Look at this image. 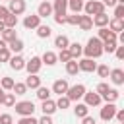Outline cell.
I'll list each match as a JSON object with an SVG mask.
<instances>
[{"instance_id": "cell-27", "label": "cell", "mask_w": 124, "mask_h": 124, "mask_svg": "<svg viewBox=\"0 0 124 124\" xmlns=\"http://www.w3.org/2000/svg\"><path fill=\"white\" fill-rule=\"evenodd\" d=\"M118 97H120L118 89H112V87H108V91H107V93H105V95H103L101 99H105L107 103H114V101H116Z\"/></svg>"}, {"instance_id": "cell-15", "label": "cell", "mask_w": 124, "mask_h": 124, "mask_svg": "<svg viewBox=\"0 0 124 124\" xmlns=\"http://www.w3.org/2000/svg\"><path fill=\"white\" fill-rule=\"evenodd\" d=\"M41 25V17L35 14V16H25V19H23V27L25 29H37Z\"/></svg>"}, {"instance_id": "cell-31", "label": "cell", "mask_w": 124, "mask_h": 124, "mask_svg": "<svg viewBox=\"0 0 124 124\" xmlns=\"http://www.w3.org/2000/svg\"><path fill=\"white\" fill-rule=\"evenodd\" d=\"M78 72H79V68H78V60H74V58L68 60V62H66V74H68V76H76Z\"/></svg>"}, {"instance_id": "cell-30", "label": "cell", "mask_w": 124, "mask_h": 124, "mask_svg": "<svg viewBox=\"0 0 124 124\" xmlns=\"http://www.w3.org/2000/svg\"><path fill=\"white\" fill-rule=\"evenodd\" d=\"M68 45H70V39H68L66 35H58V37H54V46H58L60 50H62V48H68Z\"/></svg>"}, {"instance_id": "cell-60", "label": "cell", "mask_w": 124, "mask_h": 124, "mask_svg": "<svg viewBox=\"0 0 124 124\" xmlns=\"http://www.w3.org/2000/svg\"><path fill=\"white\" fill-rule=\"evenodd\" d=\"M122 124H124V122H122Z\"/></svg>"}, {"instance_id": "cell-8", "label": "cell", "mask_w": 124, "mask_h": 124, "mask_svg": "<svg viewBox=\"0 0 124 124\" xmlns=\"http://www.w3.org/2000/svg\"><path fill=\"white\" fill-rule=\"evenodd\" d=\"M97 39H99L101 43H107V41H118V39H116V33H112L108 27H99V31H97Z\"/></svg>"}, {"instance_id": "cell-34", "label": "cell", "mask_w": 124, "mask_h": 124, "mask_svg": "<svg viewBox=\"0 0 124 124\" xmlns=\"http://www.w3.org/2000/svg\"><path fill=\"white\" fill-rule=\"evenodd\" d=\"M50 93H52V91H50L48 87H43V85H41V87H37V97H39L41 101H46V99H50Z\"/></svg>"}, {"instance_id": "cell-12", "label": "cell", "mask_w": 124, "mask_h": 124, "mask_svg": "<svg viewBox=\"0 0 124 124\" xmlns=\"http://www.w3.org/2000/svg\"><path fill=\"white\" fill-rule=\"evenodd\" d=\"M8 64H10V68H12V70L19 72V70H23V68H25V58H23L21 54H14V56L8 60Z\"/></svg>"}, {"instance_id": "cell-38", "label": "cell", "mask_w": 124, "mask_h": 124, "mask_svg": "<svg viewBox=\"0 0 124 124\" xmlns=\"http://www.w3.org/2000/svg\"><path fill=\"white\" fill-rule=\"evenodd\" d=\"M95 72L99 74V78H108V74H110V70H108V66H107V64L97 66V68H95Z\"/></svg>"}, {"instance_id": "cell-36", "label": "cell", "mask_w": 124, "mask_h": 124, "mask_svg": "<svg viewBox=\"0 0 124 124\" xmlns=\"http://www.w3.org/2000/svg\"><path fill=\"white\" fill-rule=\"evenodd\" d=\"M54 103H56V108H62V110H64V108H68V107H70V103H72V101H70L66 95H62V97H58V101H54Z\"/></svg>"}, {"instance_id": "cell-18", "label": "cell", "mask_w": 124, "mask_h": 124, "mask_svg": "<svg viewBox=\"0 0 124 124\" xmlns=\"http://www.w3.org/2000/svg\"><path fill=\"white\" fill-rule=\"evenodd\" d=\"M23 83L27 89H37V87H41V78H39V74H29Z\"/></svg>"}, {"instance_id": "cell-50", "label": "cell", "mask_w": 124, "mask_h": 124, "mask_svg": "<svg viewBox=\"0 0 124 124\" xmlns=\"http://www.w3.org/2000/svg\"><path fill=\"white\" fill-rule=\"evenodd\" d=\"M81 124H97V122H95V118H93V116H89V114H87V116H83V118H81Z\"/></svg>"}, {"instance_id": "cell-47", "label": "cell", "mask_w": 124, "mask_h": 124, "mask_svg": "<svg viewBox=\"0 0 124 124\" xmlns=\"http://www.w3.org/2000/svg\"><path fill=\"white\" fill-rule=\"evenodd\" d=\"M37 124H54V122H52V118H50V116L43 114V116H41V118L37 120Z\"/></svg>"}, {"instance_id": "cell-11", "label": "cell", "mask_w": 124, "mask_h": 124, "mask_svg": "<svg viewBox=\"0 0 124 124\" xmlns=\"http://www.w3.org/2000/svg\"><path fill=\"white\" fill-rule=\"evenodd\" d=\"M83 99H85V105L87 107H99L101 105V95H97L95 91H85L83 93Z\"/></svg>"}, {"instance_id": "cell-55", "label": "cell", "mask_w": 124, "mask_h": 124, "mask_svg": "<svg viewBox=\"0 0 124 124\" xmlns=\"http://www.w3.org/2000/svg\"><path fill=\"white\" fill-rule=\"evenodd\" d=\"M6 46H8V45H6V43H4L2 39H0V50H2V48H6Z\"/></svg>"}, {"instance_id": "cell-53", "label": "cell", "mask_w": 124, "mask_h": 124, "mask_svg": "<svg viewBox=\"0 0 124 124\" xmlns=\"http://www.w3.org/2000/svg\"><path fill=\"white\" fill-rule=\"evenodd\" d=\"M103 6H105V8H107V6H108V8H114V6H116V0H103Z\"/></svg>"}, {"instance_id": "cell-59", "label": "cell", "mask_w": 124, "mask_h": 124, "mask_svg": "<svg viewBox=\"0 0 124 124\" xmlns=\"http://www.w3.org/2000/svg\"><path fill=\"white\" fill-rule=\"evenodd\" d=\"M8 2H10V0H8Z\"/></svg>"}, {"instance_id": "cell-3", "label": "cell", "mask_w": 124, "mask_h": 124, "mask_svg": "<svg viewBox=\"0 0 124 124\" xmlns=\"http://www.w3.org/2000/svg\"><path fill=\"white\" fill-rule=\"evenodd\" d=\"M14 108H16V112L19 116H33V112H35L33 101H19V103L14 105Z\"/></svg>"}, {"instance_id": "cell-21", "label": "cell", "mask_w": 124, "mask_h": 124, "mask_svg": "<svg viewBox=\"0 0 124 124\" xmlns=\"http://www.w3.org/2000/svg\"><path fill=\"white\" fill-rule=\"evenodd\" d=\"M91 19H93V25H97V27H107V25H108V16H107L105 12L93 16Z\"/></svg>"}, {"instance_id": "cell-39", "label": "cell", "mask_w": 124, "mask_h": 124, "mask_svg": "<svg viewBox=\"0 0 124 124\" xmlns=\"http://www.w3.org/2000/svg\"><path fill=\"white\" fill-rule=\"evenodd\" d=\"M2 105H4V107H14V105H16V95H14V93H6Z\"/></svg>"}, {"instance_id": "cell-58", "label": "cell", "mask_w": 124, "mask_h": 124, "mask_svg": "<svg viewBox=\"0 0 124 124\" xmlns=\"http://www.w3.org/2000/svg\"><path fill=\"white\" fill-rule=\"evenodd\" d=\"M41 2H50V0H41Z\"/></svg>"}, {"instance_id": "cell-6", "label": "cell", "mask_w": 124, "mask_h": 124, "mask_svg": "<svg viewBox=\"0 0 124 124\" xmlns=\"http://www.w3.org/2000/svg\"><path fill=\"white\" fill-rule=\"evenodd\" d=\"M6 8H8L10 14H14V16H21V14L25 12L27 4H25V0H10V4H8Z\"/></svg>"}, {"instance_id": "cell-28", "label": "cell", "mask_w": 124, "mask_h": 124, "mask_svg": "<svg viewBox=\"0 0 124 124\" xmlns=\"http://www.w3.org/2000/svg\"><path fill=\"white\" fill-rule=\"evenodd\" d=\"M83 0H68V8L72 10V14H79L83 10Z\"/></svg>"}, {"instance_id": "cell-16", "label": "cell", "mask_w": 124, "mask_h": 124, "mask_svg": "<svg viewBox=\"0 0 124 124\" xmlns=\"http://www.w3.org/2000/svg\"><path fill=\"white\" fill-rule=\"evenodd\" d=\"M41 110H43V114H46V116H52L58 108H56V103L52 101V99H46V101H43V105H41Z\"/></svg>"}, {"instance_id": "cell-20", "label": "cell", "mask_w": 124, "mask_h": 124, "mask_svg": "<svg viewBox=\"0 0 124 124\" xmlns=\"http://www.w3.org/2000/svg\"><path fill=\"white\" fill-rule=\"evenodd\" d=\"M41 62H43V64H46V66H54V64L58 62V58H56V52H52V50H46V52L41 56Z\"/></svg>"}, {"instance_id": "cell-57", "label": "cell", "mask_w": 124, "mask_h": 124, "mask_svg": "<svg viewBox=\"0 0 124 124\" xmlns=\"http://www.w3.org/2000/svg\"><path fill=\"white\" fill-rule=\"evenodd\" d=\"M116 4H124V0H116Z\"/></svg>"}, {"instance_id": "cell-26", "label": "cell", "mask_w": 124, "mask_h": 124, "mask_svg": "<svg viewBox=\"0 0 124 124\" xmlns=\"http://www.w3.org/2000/svg\"><path fill=\"white\" fill-rule=\"evenodd\" d=\"M8 48H10V52L19 54V52L23 50V41H21V39H14L12 43H8Z\"/></svg>"}, {"instance_id": "cell-49", "label": "cell", "mask_w": 124, "mask_h": 124, "mask_svg": "<svg viewBox=\"0 0 124 124\" xmlns=\"http://www.w3.org/2000/svg\"><path fill=\"white\" fill-rule=\"evenodd\" d=\"M114 118L122 124V122H124V110H122V108H118V110H116V114H114Z\"/></svg>"}, {"instance_id": "cell-48", "label": "cell", "mask_w": 124, "mask_h": 124, "mask_svg": "<svg viewBox=\"0 0 124 124\" xmlns=\"http://www.w3.org/2000/svg\"><path fill=\"white\" fill-rule=\"evenodd\" d=\"M114 54H116V58H118V60H124V46H116Z\"/></svg>"}, {"instance_id": "cell-1", "label": "cell", "mask_w": 124, "mask_h": 124, "mask_svg": "<svg viewBox=\"0 0 124 124\" xmlns=\"http://www.w3.org/2000/svg\"><path fill=\"white\" fill-rule=\"evenodd\" d=\"M83 54H85V58H99L101 54H103V43L97 39V37H91L89 41H87V45L83 46Z\"/></svg>"}, {"instance_id": "cell-14", "label": "cell", "mask_w": 124, "mask_h": 124, "mask_svg": "<svg viewBox=\"0 0 124 124\" xmlns=\"http://www.w3.org/2000/svg\"><path fill=\"white\" fill-rule=\"evenodd\" d=\"M108 78H110V81L114 85H122L124 83V70L122 68H114V70H110Z\"/></svg>"}, {"instance_id": "cell-22", "label": "cell", "mask_w": 124, "mask_h": 124, "mask_svg": "<svg viewBox=\"0 0 124 124\" xmlns=\"http://www.w3.org/2000/svg\"><path fill=\"white\" fill-rule=\"evenodd\" d=\"M78 27H79L81 31H91V27H93V19H91L89 16H79V23H78Z\"/></svg>"}, {"instance_id": "cell-2", "label": "cell", "mask_w": 124, "mask_h": 124, "mask_svg": "<svg viewBox=\"0 0 124 124\" xmlns=\"http://www.w3.org/2000/svg\"><path fill=\"white\" fill-rule=\"evenodd\" d=\"M83 10H85V16L93 17V16H97V14H103V12H105V6H103V2H99V0H89V2L83 4Z\"/></svg>"}, {"instance_id": "cell-10", "label": "cell", "mask_w": 124, "mask_h": 124, "mask_svg": "<svg viewBox=\"0 0 124 124\" xmlns=\"http://www.w3.org/2000/svg\"><path fill=\"white\" fill-rule=\"evenodd\" d=\"M68 87H70V83H68V79H56L54 83H52V93H56L58 97H62V95H66V91H68Z\"/></svg>"}, {"instance_id": "cell-44", "label": "cell", "mask_w": 124, "mask_h": 124, "mask_svg": "<svg viewBox=\"0 0 124 124\" xmlns=\"http://www.w3.org/2000/svg\"><path fill=\"white\" fill-rule=\"evenodd\" d=\"M10 58H12L10 48H8V46H6V48H2V50H0V62H8Z\"/></svg>"}, {"instance_id": "cell-43", "label": "cell", "mask_w": 124, "mask_h": 124, "mask_svg": "<svg viewBox=\"0 0 124 124\" xmlns=\"http://www.w3.org/2000/svg\"><path fill=\"white\" fill-rule=\"evenodd\" d=\"M107 91H108V83H105V81H101V83L97 85V89H95V93H97V95H101V97H103Z\"/></svg>"}, {"instance_id": "cell-9", "label": "cell", "mask_w": 124, "mask_h": 124, "mask_svg": "<svg viewBox=\"0 0 124 124\" xmlns=\"http://www.w3.org/2000/svg\"><path fill=\"white\" fill-rule=\"evenodd\" d=\"M78 68H79V72L91 74V72H95L97 62H93V58H81V60H78Z\"/></svg>"}, {"instance_id": "cell-7", "label": "cell", "mask_w": 124, "mask_h": 124, "mask_svg": "<svg viewBox=\"0 0 124 124\" xmlns=\"http://www.w3.org/2000/svg\"><path fill=\"white\" fill-rule=\"evenodd\" d=\"M41 66H43V62H41V56H31V58L25 62V70H27L29 74H39Z\"/></svg>"}, {"instance_id": "cell-45", "label": "cell", "mask_w": 124, "mask_h": 124, "mask_svg": "<svg viewBox=\"0 0 124 124\" xmlns=\"http://www.w3.org/2000/svg\"><path fill=\"white\" fill-rule=\"evenodd\" d=\"M0 124H14V118H12V114H8V112L0 114Z\"/></svg>"}, {"instance_id": "cell-29", "label": "cell", "mask_w": 124, "mask_h": 124, "mask_svg": "<svg viewBox=\"0 0 124 124\" xmlns=\"http://www.w3.org/2000/svg\"><path fill=\"white\" fill-rule=\"evenodd\" d=\"M4 27H8V29H16V25H17V16H14V14H8L4 19Z\"/></svg>"}, {"instance_id": "cell-54", "label": "cell", "mask_w": 124, "mask_h": 124, "mask_svg": "<svg viewBox=\"0 0 124 124\" xmlns=\"http://www.w3.org/2000/svg\"><path fill=\"white\" fill-rule=\"evenodd\" d=\"M4 95H6V91H4V89H2V87H0V103H2V101H4Z\"/></svg>"}, {"instance_id": "cell-35", "label": "cell", "mask_w": 124, "mask_h": 124, "mask_svg": "<svg viewBox=\"0 0 124 124\" xmlns=\"http://www.w3.org/2000/svg\"><path fill=\"white\" fill-rule=\"evenodd\" d=\"M12 91H14V95H25V93H27V87H25V83L16 81L14 87H12Z\"/></svg>"}, {"instance_id": "cell-37", "label": "cell", "mask_w": 124, "mask_h": 124, "mask_svg": "<svg viewBox=\"0 0 124 124\" xmlns=\"http://www.w3.org/2000/svg\"><path fill=\"white\" fill-rule=\"evenodd\" d=\"M116 46H118L116 41H107V43H103V52H108V54H110V52L116 50Z\"/></svg>"}, {"instance_id": "cell-52", "label": "cell", "mask_w": 124, "mask_h": 124, "mask_svg": "<svg viewBox=\"0 0 124 124\" xmlns=\"http://www.w3.org/2000/svg\"><path fill=\"white\" fill-rule=\"evenodd\" d=\"M54 21L58 25H62V23H66V16H54Z\"/></svg>"}, {"instance_id": "cell-4", "label": "cell", "mask_w": 124, "mask_h": 124, "mask_svg": "<svg viewBox=\"0 0 124 124\" xmlns=\"http://www.w3.org/2000/svg\"><path fill=\"white\" fill-rule=\"evenodd\" d=\"M85 91H87V89H85V85H83V83H76V85L68 87L66 97H68L70 101H79V99L83 97V93H85Z\"/></svg>"}, {"instance_id": "cell-19", "label": "cell", "mask_w": 124, "mask_h": 124, "mask_svg": "<svg viewBox=\"0 0 124 124\" xmlns=\"http://www.w3.org/2000/svg\"><path fill=\"white\" fill-rule=\"evenodd\" d=\"M68 52H70V56H72L74 60H78V58L83 54V46H81L79 43H70V45H68Z\"/></svg>"}, {"instance_id": "cell-23", "label": "cell", "mask_w": 124, "mask_h": 124, "mask_svg": "<svg viewBox=\"0 0 124 124\" xmlns=\"http://www.w3.org/2000/svg\"><path fill=\"white\" fill-rule=\"evenodd\" d=\"M108 29H110L112 33H120V31H124V21L112 17V19H108Z\"/></svg>"}, {"instance_id": "cell-51", "label": "cell", "mask_w": 124, "mask_h": 124, "mask_svg": "<svg viewBox=\"0 0 124 124\" xmlns=\"http://www.w3.org/2000/svg\"><path fill=\"white\" fill-rule=\"evenodd\" d=\"M8 14H10V12H8V8H6V6H2V4H0V21H2V19H4V17H6V16H8Z\"/></svg>"}, {"instance_id": "cell-42", "label": "cell", "mask_w": 124, "mask_h": 124, "mask_svg": "<svg viewBox=\"0 0 124 124\" xmlns=\"http://www.w3.org/2000/svg\"><path fill=\"white\" fill-rule=\"evenodd\" d=\"M66 23H68V25H78V23H79V14L66 16Z\"/></svg>"}, {"instance_id": "cell-24", "label": "cell", "mask_w": 124, "mask_h": 124, "mask_svg": "<svg viewBox=\"0 0 124 124\" xmlns=\"http://www.w3.org/2000/svg\"><path fill=\"white\" fill-rule=\"evenodd\" d=\"M74 114H76L78 118H83V116L89 114V107H87L85 103H78V105L74 107Z\"/></svg>"}, {"instance_id": "cell-40", "label": "cell", "mask_w": 124, "mask_h": 124, "mask_svg": "<svg viewBox=\"0 0 124 124\" xmlns=\"http://www.w3.org/2000/svg\"><path fill=\"white\" fill-rule=\"evenodd\" d=\"M56 58H58L60 62H64V64H66L68 60H72V56H70V52H68V48H62V50H60V52L56 54Z\"/></svg>"}, {"instance_id": "cell-56", "label": "cell", "mask_w": 124, "mask_h": 124, "mask_svg": "<svg viewBox=\"0 0 124 124\" xmlns=\"http://www.w3.org/2000/svg\"><path fill=\"white\" fill-rule=\"evenodd\" d=\"M4 29H6V27H4V21H0V33H2Z\"/></svg>"}, {"instance_id": "cell-25", "label": "cell", "mask_w": 124, "mask_h": 124, "mask_svg": "<svg viewBox=\"0 0 124 124\" xmlns=\"http://www.w3.org/2000/svg\"><path fill=\"white\" fill-rule=\"evenodd\" d=\"M0 35H2V41H4L6 45H8V43H12L14 39H17V35H16V29H8V27H6V29H4Z\"/></svg>"}, {"instance_id": "cell-17", "label": "cell", "mask_w": 124, "mask_h": 124, "mask_svg": "<svg viewBox=\"0 0 124 124\" xmlns=\"http://www.w3.org/2000/svg\"><path fill=\"white\" fill-rule=\"evenodd\" d=\"M37 16H39V17H48V16H52V4H50V2H41L39 8H37Z\"/></svg>"}, {"instance_id": "cell-5", "label": "cell", "mask_w": 124, "mask_h": 124, "mask_svg": "<svg viewBox=\"0 0 124 124\" xmlns=\"http://www.w3.org/2000/svg\"><path fill=\"white\" fill-rule=\"evenodd\" d=\"M116 105L114 103H107V105H103V108H101V120H105V122H108V120H112L114 118V114H116Z\"/></svg>"}, {"instance_id": "cell-41", "label": "cell", "mask_w": 124, "mask_h": 124, "mask_svg": "<svg viewBox=\"0 0 124 124\" xmlns=\"http://www.w3.org/2000/svg\"><path fill=\"white\" fill-rule=\"evenodd\" d=\"M114 17L116 19H122L124 17V4H116L114 6Z\"/></svg>"}, {"instance_id": "cell-33", "label": "cell", "mask_w": 124, "mask_h": 124, "mask_svg": "<svg viewBox=\"0 0 124 124\" xmlns=\"http://www.w3.org/2000/svg\"><path fill=\"white\" fill-rule=\"evenodd\" d=\"M14 83H16V81H14L12 78H8V76H4V78L0 79V87H2L4 91H12V87H14Z\"/></svg>"}, {"instance_id": "cell-32", "label": "cell", "mask_w": 124, "mask_h": 124, "mask_svg": "<svg viewBox=\"0 0 124 124\" xmlns=\"http://www.w3.org/2000/svg\"><path fill=\"white\" fill-rule=\"evenodd\" d=\"M50 33H52V29H50L48 25H39V27H37V37H39V39H48Z\"/></svg>"}, {"instance_id": "cell-13", "label": "cell", "mask_w": 124, "mask_h": 124, "mask_svg": "<svg viewBox=\"0 0 124 124\" xmlns=\"http://www.w3.org/2000/svg\"><path fill=\"white\" fill-rule=\"evenodd\" d=\"M68 10V0H54L52 2V14L54 16H66Z\"/></svg>"}, {"instance_id": "cell-46", "label": "cell", "mask_w": 124, "mask_h": 124, "mask_svg": "<svg viewBox=\"0 0 124 124\" xmlns=\"http://www.w3.org/2000/svg\"><path fill=\"white\" fill-rule=\"evenodd\" d=\"M17 124H37V118H33V116H21Z\"/></svg>"}]
</instances>
